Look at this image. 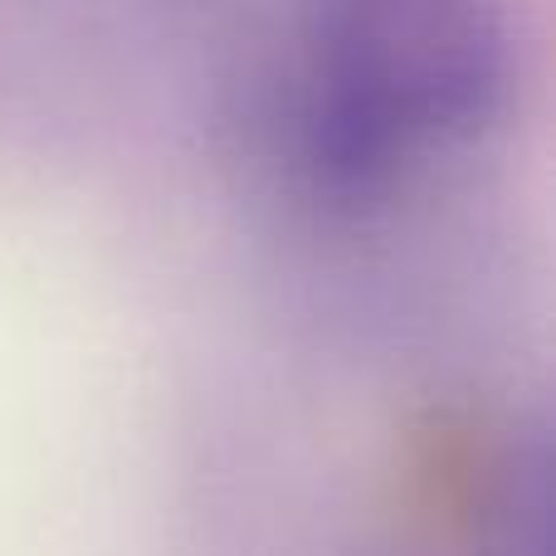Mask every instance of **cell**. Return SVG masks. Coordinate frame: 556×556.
<instances>
[{
  "label": "cell",
  "instance_id": "obj_1",
  "mask_svg": "<svg viewBox=\"0 0 556 556\" xmlns=\"http://www.w3.org/2000/svg\"><path fill=\"white\" fill-rule=\"evenodd\" d=\"M503 84L498 0H293L264 123L303 176L352 191L469 142Z\"/></svg>",
  "mask_w": 556,
  "mask_h": 556
}]
</instances>
